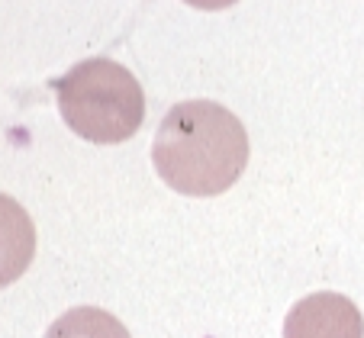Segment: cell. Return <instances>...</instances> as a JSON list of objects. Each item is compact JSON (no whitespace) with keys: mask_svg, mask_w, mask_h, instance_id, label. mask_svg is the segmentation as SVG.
<instances>
[{"mask_svg":"<svg viewBox=\"0 0 364 338\" xmlns=\"http://www.w3.org/2000/svg\"><path fill=\"white\" fill-rule=\"evenodd\" d=\"M46 338H132L113 312L97 306H75L48 325Z\"/></svg>","mask_w":364,"mask_h":338,"instance_id":"5b68a950","label":"cell"},{"mask_svg":"<svg viewBox=\"0 0 364 338\" xmlns=\"http://www.w3.org/2000/svg\"><path fill=\"white\" fill-rule=\"evenodd\" d=\"M52 90L68 129L87 142H126L145 119V94L136 75L113 58L77 62L65 77L52 81Z\"/></svg>","mask_w":364,"mask_h":338,"instance_id":"7a4b0ae2","label":"cell"},{"mask_svg":"<svg viewBox=\"0 0 364 338\" xmlns=\"http://www.w3.org/2000/svg\"><path fill=\"white\" fill-rule=\"evenodd\" d=\"M36 255V226L29 213L7 193H0V287L26 274Z\"/></svg>","mask_w":364,"mask_h":338,"instance_id":"277c9868","label":"cell"},{"mask_svg":"<svg viewBox=\"0 0 364 338\" xmlns=\"http://www.w3.org/2000/svg\"><path fill=\"white\" fill-rule=\"evenodd\" d=\"M284 338H364V319L342 293H309L287 312Z\"/></svg>","mask_w":364,"mask_h":338,"instance_id":"3957f363","label":"cell"},{"mask_svg":"<svg viewBox=\"0 0 364 338\" xmlns=\"http://www.w3.org/2000/svg\"><path fill=\"white\" fill-rule=\"evenodd\" d=\"M155 171L184 197H216L248 165V132L235 113L213 100L171 107L151 142Z\"/></svg>","mask_w":364,"mask_h":338,"instance_id":"6da1fadb","label":"cell"},{"mask_svg":"<svg viewBox=\"0 0 364 338\" xmlns=\"http://www.w3.org/2000/svg\"><path fill=\"white\" fill-rule=\"evenodd\" d=\"M184 4H191L197 10H226L232 4H239V0H184Z\"/></svg>","mask_w":364,"mask_h":338,"instance_id":"8992f818","label":"cell"}]
</instances>
